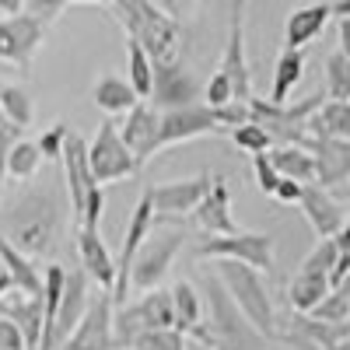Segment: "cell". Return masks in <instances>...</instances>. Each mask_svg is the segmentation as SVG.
Returning a JSON list of instances; mask_svg holds the SVG:
<instances>
[{"label": "cell", "instance_id": "obj_1", "mask_svg": "<svg viewBox=\"0 0 350 350\" xmlns=\"http://www.w3.org/2000/svg\"><path fill=\"white\" fill-rule=\"evenodd\" d=\"M67 228V203L60 186L39 183L0 211V235L32 259H53Z\"/></svg>", "mask_w": 350, "mask_h": 350}, {"label": "cell", "instance_id": "obj_47", "mask_svg": "<svg viewBox=\"0 0 350 350\" xmlns=\"http://www.w3.org/2000/svg\"><path fill=\"white\" fill-rule=\"evenodd\" d=\"M158 4H161L172 18H183V14H189V11H193L196 0H158Z\"/></svg>", "mask_w": 350, "mask_h": 350}, {"label": "cell", "instance_id": "obj_11", "mask_svg": "<svg viewBox=\"0 0 350 350\" xmlns=\"http://www.w3.org/2000/svg\"><path fill=\"white\" fill-rule=\"evenodd\" d=\"M42 39H46V25L39 18H32L28 11L0 18V60L14 64L18 70L32 67Z\"/></svg>", "mask_w": 350, "mask_h": 350}, {"label": "cell", "instance_id": "obj_17", "mask_svg": "<svg viewBox=\"0 0 350 350\" xmlns=\"http://www.w3.org/2000/svg\"><path fill=\"white\" fill-rule=\"evenodd\" d=\"M151 102L165 109H183L200 102V84L196 77L175 60V64H154V84H151Z\"/></svg>", "mask_w": 350, "mask_h": 350}, {"label": "cell", "instance_id": "obj_34", "mask_svg": "<svg viewBox=\"0 0 350 350\" xmlns=\"http://www.w3.org/2000/svg\"><path fill=\"white\" fill-rule=\"evenodd\" d=\"M0 109H4V120L14 123V126H32L36 120V102H32V92L21 84H0Z\"/></svg>", "mask_w": 350, "mask_h": 350}, {"label": "cell", "instance_id": "obj_48", "mask_svg": "<svg viewBox=\"0 0 350 350\" xmlns=\"http://www.w3.org/2000/svg\"><path fill=\"white\" fill-rule=\"evenodd\" d=\"M333 242H336V249H340L343 256H350V217L340 224V231L333 235Z\"/></svg>", "mask_w": 350, "mask_h": 350}, {"label": "cell", "instance_id": "obj_40", "mask_svg": "<svg viewBox=\"0 0 350 350\" xmlns=\"http://www.w3.org/2000/svg\"><path fill=\"white\" fill-rule=\"evenodd\" d=\"M336 256H340V249H336V242H333V239H319V242H315V249L301 259V267H298V270H312V273H326V277H329Z\"/></svg>", "mask_w": 350, "mask_h": 350}, {"label": "cell", "instance_id": "obj_42", "mask_svg": "<svg viewBox=\"0 0 350 350\" xmlns=\"http://www.w3.org/2000/svg\"><path fill=\"white\" fill-rule=\"evenodd\" d=\"M252 179H256L259 193L273 196V189H277V183H280V172L273 168V161L267 158V151H262V154H252Z\"/></svg>", "mask_w": 350, "mask_h": 350}, {"label": "cell", "instance_id": "obj_28", "mask_svg": "<svg viewBox=\"0 0 350 350\" xmlns=\"http://www.w3.org/2000/svg\"><path fill=\"white\" fill-rule=\"evenodd\" d=\"M92 98H95V105H98L102 112H109V116L130 112V109L140 102V95L133 92V84H130V81H123V77H116V74H105V77H98V81H95Z\"/></svg>", "mask_w": 350, "mask_h": 350}, {"label": "cell", "instance_id": "obj_57", "mask_svg": "<svg viewBox=\"0 0 350 350\" xmlns=\"http://www.w3.org/2000/svg\"><path fill=\"white\" fill-rule=\"evenodd\" d=\"M0 123H8V120H4V109H0Z\"/></svg>", "mask_w": 350, "mask_h": 350}, {"label": "cell", "instance_id": "obj_43", "mask_svg": "<svg viewBox=\"0 0 350 350\" xmlns=\"http://www.w3.org/2000/svg\"><path fill=\"white\" fill-rule=\"evenodd\" d=\"M235 95H231V81L221 74V70H214L211 74V81L203 84V102L207 105H224V102H231Z\"/></svg>", "mask_w": 350, "mask_h": 350}, {"label": "cell", "instance_id": "obj_14", "mask_svg": "<svg viewBox=\"0 0 350 350\" xmlns=\"http://www.w3.org/2000/svg\"><path fill=\"white\" fill-rule=\"evenodd\" d=\"M158 133H161V109H158L154 102H144V98H140V102L126 112V120H123V126H120V137H123L126 148L133 151V158L140 161V168L161 151Z\"/></svg>", "mask_w": 350, "mask_h": 350}, {"label": "cell", "instance_id": "obj_7", "mask_svg": "<svg viewBox=\"0 0 350 350\" xmlns=\"http://www.w3.org/2000/svg\"><path fill=\"white\" fill-rule=\"evenodd\" d=\"M172 326V291L168 287H151L144 291L137 301H123L120 312H112V333H116V347L130 350V343L148 333V329H165Z\"/></svg>", "mask_w": 350, "mask_h": 350}, {"label": "cell", "instance_id": "obj_29", "mask_svg": "<svg viewBox=\"0 0 350 350\" xmlns=\"http://www.w3.org/2000/svg\"><path fill=\"white\" fill-rule=\"evenodd\" d=\"M267 158L273 161V168L287 179H298V183H315V158L308 148L301 144H277V148L267 151Z\"/></svg>", "mask_w": 350, "mask_h": 350}, {"label": "cell", "instance_id": "obj_5", "mask_svg": "<svg viewBox=\"0 0 350 350\" xmlns=\"http://www.w3.org/2000/svg\"><path fill=\"white\" fill-rule=\"evenodd\" d=\"M207 301H211V319H207V347L214 350H262L267 336L249 326V319L235 308L221 287L217 277L207 280Z\"/></svg>", "mask_w": 350, "mask_h": 350}, {"label": "cell", "instance_id": "obj_6", "mask_svg": "<svg viewBox=\"0 0 350 350\" xmlns=\"http://www.w3.org/2000/svg\"><path fill=\"white\" fill-rule=\"evenodd\" d=\"M186 245V228H151L144 245L137 249L133 256V267H130V291H151V287H161L172 262L179 259Z\"/></svg>", "mask_w": 350, "mask_h": 350}, {"label": "cell", "instance_id": "obj_33", "mask_svg": "<svg viewBox=\"0 0 350 350\" xmlns=\"http://www.w3.org/2000/svg\"><path fill=\"white\" fill-rule=\"evenodd\" d=\"M42 151H39V144L36 140H14L11 144V151H8V158H4V172H8V179H21V183H28V179H36L39 175V168H42Z\"/></svg>", "mask_w": 350, "mask_h": 350}, {"label": "cell", "instance_id": "obj_20", "mask_svg": "<svg viewBox=\"0 0 350 350\" xmlns=\"http://www.w3.org/2000/svg\"><path fill=\"white\" fill-rule=\"evenodd\" d=\"M0 315L11 319L25 336V350H39L42 343V295H28L21 287H8L0 298Z\"/></svg>", "mask_w": 350, "mask_h": 350}, {"label": "cell", "instance_id": "obj_52", "mask_svg": "<svg viewBox=\"0 0 350 350\" xmlns=\"http://www.w3.org/2000/svg\"><path fill=\"white\" fill-rule=\"evenodd\" d=\"M8 287H14V284H11V277H8L4 270H0V298H4V291H8Z\"/></svg>", "mask_w": 350, "mask_h": 350}, {"label": "cell", "instance_id": "obj_22", "mask_svg": "<svg viewBox=\"0 0 350 350\" xmlns=\"http://www.w3.org/2000/svg\"><path fill=\"white\" fill-rule=\"evenodd\" d=\"M92 280H88L84 270H67V280H64V298H60V312H56V326H53V350L60 347L70 329L81 323V315L88 308V301H92V287H88Z\"/></svg>", "mask_w": 350, "mask_h": 350}, {"label": "cell", "instance_id": "obj_13", "mask_svg": "<svg viewBox=\"0 0 350 350\" xmlns=\"http://www.w3.org/2000/svg\"><path fill=\"white\" fill-rule=\"evenodd\" d=\"M154 228V203L148 196V189L140 193L137 207L126 221V231H123V249H120V262H116V284H112V305H123L130 298V267H133V256L137 249L144 245L148 231Z\"/></svg>", "mask_w": 350, "mask_h": 350}, {"label": "cell", "instance_id": "obj_41", "mask_svg": "<svg viewBox=\"0 0 350 350\" xmlns=\"http://www.w3.org/2000/svg\"><path fill=\"white\" fill-rule=\"evenodd\" d=\"M67 137H70V126L60 120V123H53L36 144H39V151H42V158L46 161H60V154H64V144H67Z\"/></svg>", "mask_w": 350, "mask_h": 350}, {"label": "cell", "instance_id": "obj_26", "mask_svg": "<svg viewBox=\"0 0 350 350\" xmlns=\"http://www.w3.org/2000/svg\"><path fill=\"white\" fill-rule=\"evenodd\" d=\"M0 267H4V273L11 277L14 287L28 291V295H42V273L36 270L32 256H25L21 249H14L4 235H0Z\"/></svg>", "mask_w": 350, "mask_h": 350}, {"label": "cell", "instance_id": "obj_32", "mask_svg": "<svg viewBox=\"0 0 350 350\" xmlns=\"http://www.w3.org/2000/svg\"><path fill=\"white\" fill-rule=\"evenodd\" d=\"M301 74H305V53H301V49H287V46H284V53L277 56V67H273V88H270V102L284 105V102L291 98V92L298 88Z\"/></svg>", "mask_w": 350, "mask_h": 350}, {"label": "cell", "instance_id": "obj_35", "mask_svg": "<svg viewBox=\"0 0 350 350\" xmlns=\"http://www.w3.org/2000/svg\"><path fill=\"white\" fill-rule=\"evenodd\" d=\"M126 56H130V84L140 98H151V84H154V60L148 49L140 46V39H126Z\"/></svg>", "mask_w": 350, "mask_h": 350}, {"label": "cell", "instance_id": "obj_39", "mask_svg": "<svg viewBox=\"0 0 350 350\" xmlns=\"http://www.w3.org/2000/svg\"><path fill=\"white\" fill-rule=\"evenodd\" d=\"M130 350H186V336L175 329V326H165V329H148L140 333Z\"/></svg>", "mask_w": 350, "mask_h": 350}, {"label": "cell", "instance_id": "obj_8", "mask_svg": "<svg viewBox=\"0 0 350 350\" xmlns=\"http://www.w3.org/2000/svg\"><path fill=\"white\" fill-rule=\"evenodd\" d=\"M196 259H239L245 267L270 273L273 270V235L270 231H231V235H211L196 249Z\"/></svg>", "mask_w": 350, "mask_h": 350}, {"label": "cell", "instance_id": "obj_46", "mask_svg": "<svg viewBox=\"0 0 350 350\" xmlns=\"http://www.w3.org/2000/svg\"><path fill=\"white\" fill-rule=\"evenodd\" d=\"M301 186H305V183H298V179H287V175H280V183H277L273 196H277L280 203H298V200H301Z\"/></svg>", "mask_w": 350, "mask_h": 350}, {"label": "cell", "instance_id": "obj_12", "mask_svg": "<svg viewBox=\"0 0 350 350\" xmlns=\"http://www.w3.org/2000/svg\"><path fill=\"white\" fill-rule=\"evenodd\" d=\"M217 133H224V126L217 120V109L207 102L161 112V133H158L161 148H175V144H186L196 137H217Z\"/></svg>", "mask_w": 350, "mask_h": 350}, {"label": "cell", "instance_id": "obj_23", "mask_svg": "<svg viewBox=\"0 0 350 350\" xmlns=\"http://www.w3.org/2000/svg\"><path fill=\"white\" fill-rule=\"evenodd\" d=\"M172 326L183 336L207 343V319H203V298L189 280H175L172 287Z\"/></svg>", "mask_w": 350, "mask_h": 350}, {"label": "cell", "instance_id": "obj_50", "mask_svg": "<svg viewBox=\"0 0 350 350\" xmlns=\"http://www.w3.org/2000/svg\"><path fill=\"white\" fill-rule=\"evenodd\" d=\"M0 11H4V14H18V11H25V0H0Z\"/></svg>", "mask_w": 350, "mask_h": 350}, {"label": "cell", "instance_id": "obj_37", "mask_svg": "<svg viewBox=\"0 0 350 350\" xmlns=\"http://www.w3.org/2000/svg\"><path fill=\"white\" fill-rule=\"evenodd\" d=\"M231 144H235L239 151L245 154H262V151H270L273 148V133L267 126H259V123H242V126H231Z\"/></svg>", "mask_w": 350, "mask_h": 350}, {"label": "cell", "instance_id": "obj_45", "mask_svg": "<svg viewBox=\"0 0 350 350\" xmlns=\"http://www.w3.org/2000/svg\"><path fill=\"white\" fill-rule=\"evenodd\" d=\"M0 350H25V336L11 319L0 315Z\"/></svg>", "mask_w": 350, "mask_h": 350}, {"label": "cell", "instance_id": "obj_19", "mask_svg": "<svg viewBox=\"0 0 350 350\" xmlns=\"http://www.w3.org/2000/svg\"><path fill=\"white\" fill-rule=\"evenodd\" d=\"M245 14H231V32L224 42V56H221V74L231 81V95L235 102H249L252 98V74H249V56H245Z\"/></svg>", "mask_w": 350, "mask_h": 350}, {"label": "cell", "instance_id": "obj_30", "mask_svg": "<svg viewBox=\"0 0 350 350\" xmlns=\"http://www.w3.org/2000/svg\"><path fill=\"white\" fill-rule=\"evenodd\" d=\"M308 133H315V137H340V140H350V98H347V102L326 98L323 105L312 112Z\"/></svg>", "mask_w": 350, "mask_h": 350}, {"label": "cell", "instance_id": "obj_44", "mask_svg": "<svg viewBox=\"0 0 350 350\" xmlns=\"http://www.w3.org/2000/svg\"><path fill=\"white\" fill-rule=\"evenodd\" d=\"M64 8H70V0H25V11L32 18H39L42 25L56 21L64 14Z\"/></svg>", "mask_w": 350, "mask_h": 350}, {"label": "cell", "instance_id": "obj_31", "mask_svg": "<svg viewBox=\"0 0 350 350\" xmlns=\"http://www.w3.org/2000/svg\"><path fill=\"white\" fill-rule=\"evenodd\" d=\"M329 291H333V284H329L326 273L298 270L295 280H291V287H287V301H291V308H295V312H312L319 301L329 295Z\"/></svg>", "mask_w": 350, "mask_h": 350}, {"label": "cell", "instance_id": "obj_3", "mask_svg": "<svg viewBox=\"0 0 350 350\" xmlns=\"http://www.w3.org/2000/svg\"><path fill=\"white\" fill-rule=\"evenodd\" d=\"M60 165H64L67 200H70V211L77 217V228H98L102 207H105V193H102V183L92 175V165H88V140L70 133L67 144H64Z\"/></svg>", "mask_w": 350, "mask_h": 350}, {"label": "cell", "instance_id": "obj_55", "mask_svg": "<svg viewBox=\"0 0 350 350\" xmlns=\"http://www.w3.org/2000/svg\"><path fill=\"white\" fill-rule=\"evenodd\" d=\"M340 189V200H350V186H336Z\"/></svg>", "mask_w": 350, "mask_h": 350}, {"label": "cell", "instance_id": "obj_54", "mask_svg": "<svg viewBox=\"0 0 350 350\" xmlns=\"http://www.w3.org/2000/svg\"><path fill=\"white\" fill-rule=\"evenodd\" d=\"M329 350H350V336H343V340H340V343H333Z\"/></svg>", "mask_w": 350, "mask_h": 350}, {"label": "cell", "instance_id": "obj_10", "mask_svg": "<svg viewBox=\"0 0 350 350\" xmlns=\"http://www.w3.org/2000/svg\"><path fill=\"white\" fill-rule=\"evenodd\" d=\"M112 295L109 291H95L88 301L81 323L70 329V336L56 347V350H120L116 347V333H112Z\"/></svg>", "mask_w": 350, "mask_h": 350}, {"label": "cell", "instance_id": "obj_16", "mask_svg": "<svg viewBox=\"0 0 350 350\" xmlns=\"http://www.w3.org/2000/svg\"><path fill=\"white\" fill-rule=\"evenodd\" d=\"M301 148H308L312 158H315V183L319 186L336 189L350 179V140L308 133Z\"/></svg>", "mask_w": 350, "mask_h": 350}, {"label": "cell", "instance_id": "obj_2", "mask_svg": "<svg viewBox=\"0 0 350 350\" xmlns=\"http://www.w3.org/2000/svg\"><path fill=\"white\" fill-rule=\"evenodd\" d=\"M217 267V280L221 287L228 291V298L235 301V308L249 319V326L259 329L267 340H277V312H273V301H270V291L262 284L259 270L245 267L239 259H211Z\"/></svg>", "mask_w": 350, "mask_h": 350}, {"label": "cell", "instance_id": "obj_18", "mask_svg": "<svg viewBox=\"0 0 350 350\" xmlns=\"http://www.w3.org/2000/svg\"><path fill=\"white\" fill-rule=\"evenodd\" d=\"M298 207H301L305 221L312 224V231H315L319 239H333L336 231H340V224L347 221V211H343L340 196H333L326 186H319V183H305L301 186Z\"/></svg>", "mask_w": 350, "mask_h": 350}, {"label": "cell", "instance_id": "obj_49", "mask_svg": "<svg viewBox=\"0 0 350 350\" xmlns=\"http://www.w3.org/2000/svg\"><path fill=\"white\" fill-rule=\"evenodd\" d=\"M336 36H340V53L350 56V18H336Z\"/></svg>", "mask_w": 350, "mask_h": 350}, {"label": "cell", "instance_id": "obj_4", "mask_svg": "<svg viewBox=\"0 0 350 350\" xmlns=\"http://www.w3.org/2000/svg\"><path fill=\"white\" fill-rule=\"evenodd\" d=\"M120 14H123V28L133 39H140V46L148 49L154 64L179 60V25L161 4H154V0H126Z\"/></svg>", "mask_w": 350, "mask_h": 350}, {"label": "cell", "instance_id": "obj_27", "mask_svg": "<svg viewBox=\"0 0 350 350\" xmlns=\"http://www.w3.org/2000/svg\"><path fill=\"white\" fill-rule=\"evenodd\" d=\"M64 280H67V267L53 262L42 273V343L39 350H53V326H56V312H60V298H64Z\"/></svg>", "mask_w": 350, "mask_h": 350}, {"label": "cell", "instance_id": "obj_56", "mask_svg": "<svg viewBox=\"0 0 350 350\" xmlns=\"http://www.w3.org/2000/svg\"><path fill=\"white\" fill-rule=\"evenodd\" d=\"M4 179H8V172L0 168V196H4Z\"/></svg>", "mask_w": 350, "mask_h": 350}, {"label": "cell", "instance_id": "obj_53", "mask_svg": "<svg viewBox=\"0 0 350 350\" xmlns=\"http://www.w3.org/2000/svg\"><path fill=\"white\" fill-rule=\"evenodd\" d=\"M245 4L249 0H235V4H231V14H245Z\"/></svg>", "mask_w": 350, "mask_h": 350}, {"label": "cell", "instance_id": "obj_21", "mask_svg": "<svg viewBox=\"0 0 350 350\" xmlns=\"http://www.w3.org/2000/svg\"><path fill=\"white\" fill-rule=\"evenodd\" d=\"M193 224L203 231V235H231L239 231L235 217H231V193H228V179L214 175L211 179V189L203 193V200L193 207Z\"/></svg>", "mask_w": 350, "mask_h": 350}, {"label": "cell", "instance_id": "obj_15", "mask_svg": "<svg viewBox=\"0 0 350 350\" xmlns=\"http://www.w3.org/2000/svg\"><path fill=\"white\" fill-rule=\"evenodd\" d=\"M214 175L200 172L193 179H172V183H158L148 189L151 203H154V217H189L193 207L203 200V193L211 189Z\"/></svg>", "mask_w": 350, "mask_h": 350}, {"label": "cell", "instance_id": "obj_25", "mask_svg": "<svg viewBox=\"0 0 350 350\" xmlns=\"http://www.w3.org/2000/svg\"><path fill=\"white\" fill-rule=\"evenodd\" d=\"M333 18L329 4H305L298 11L287 14V25H284V46L287 49H305L312 39L323 36L326 21Z\"/></svg>", "mask_w": 350, "mask_h": 350}, {"label": "cell", "instance_id": "obj_51", "mask_svg": "<svg viewBox=\"0 0 350 350\" xmlns=\"http://www.w3.org/2000/svg\"><path fill=\"white\" fill-rule=\"evenodd\" d=\"M329 11H333L336 18H350V0H333Z\"/></svg>", "mask_w": 350, "mask_h": 350}, {"label": "cell", "instance_id": "obj_9", "mask_svg": "<svg viewBox=\"0 0 350 350\" xmlns=\"http://www.w3.org/2000/svg\"><path fill=\"white\" fill-rule=\"evenodd\" d=\"M88 165H92V175L102 186L123 183V179H130V175L140 172V161L133 158V151L123 144L116 123H109V120L98 126V133L92 137V144H88Z\"/></svg>", "mask_w": 350, "mask_h": 350}, {"label": "cell", "instance_id": "obj_38", "mask_svg": "<svg viewBox=\"0 0 350 350\" xmlns=\"http://www.w3.org/2000/svg\"><path fill=\"white\" fill-rule=\"evenodd\" d=\"M308 315L319 319V323H350V295L343 287H333Z\"/></svg>", "mask_w": 350, "mask_h": 350}, {"label": "cell", "instance_id": "obj_36", "mask_svg": "<svg viewBox=\"0 0 350 350\" xmlns=\"http://www.w3.org/2000/svg\"><path fill=\"white\" fill-rule=\"evenodd\" d=\"M326 98L347 102L350 98V56L347 53H329L326 60Z\"/></svg>", "mask_w": 350, "mask_h": 350}, {"label": "cell", "instance_id": "obj_24", "mask_svg": "<svg viewBox=\"0 0 350 350\" xmlns=\"http://www.w3.org/2000/svg\"><path fill=\"white\" fill-rule=\"evenodd\" d=\"M77 256H81V270L88 273V280L112 295L116 262H112V252L105 249V242L98 235V228H77Z\"/></svg>", "mask_w": 350, "mask_h": 350}]
</instances>
